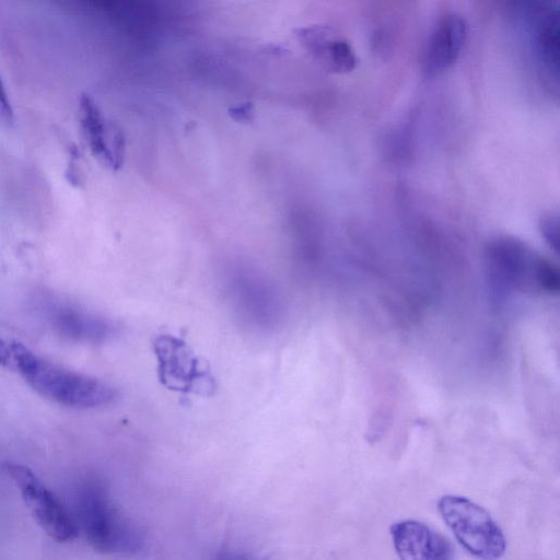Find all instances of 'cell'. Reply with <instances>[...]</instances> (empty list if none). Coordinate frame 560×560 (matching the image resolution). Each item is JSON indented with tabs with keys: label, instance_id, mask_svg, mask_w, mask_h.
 Masks as SVG:
<instances>
[{
	"label": "cell",
	"instance_id": "6da1fadb",
	"mask_svg": "<svg viewBox=\"0 0 560 560\" xmlns=\"http://www.w3.org/2000/svg\"><path fill=\"white\" fill-rule=\"evenodd\" d=\"M0 365L19 374L45 398L67 407L96 408L117 395L112 385L39 358L15 340L0 339Z\"/></svg>",
	"mask_w": 560,
	"mask_h": 560
},
{
	"label": "cell",
	"instance_id": "7a4b0ae2",
	"mask_svg": "<svg viewBox=\"0 0 560 560\" xmlns=\"http://www.w3.org/2000/svg\"><path fill=\"white\" fill-rule=\"evenodd\" d=\"M74 512L78 530L95 550L127 555L142 549L140 527L116 505L100 481L88 479L77 488Z\"/></svg>",
	"mask_w": 560,
	"mask_h": 560
},
{
	"label": "cell",
	"instance_id": "3957f363",
	"mask_svg": "<svg viewBox=\"0 0 560 560\" xmlns=\"http://www.w3.org/2000/svg\"><path fill=\"white\" fill-rule=\"evenodd\" d=\"M491 282L500 289L522 288L556 292L558 270L550 261L533 253L522 242L500 237L487 248Z\"/></svg>",
	"mask_w": 560,
	"mask_h": 560
},
{
	"label": "cell",
	"instance_id": "277c9868",
	"mask_svg": "<svg viewBox=\"0 0 560 560\" xmlns=\"http://www.w3.org/2000/svg\"><path fill=\"white\" fill-rule=\"evenodd\" d=\"M438 510L457 541L472 556L497 559L504 553L506 540L502 529L479 504L446 494L440 498Z\"/></svg>",
	"mask_w": 560,
	"mask_h": 560
},
{
	"label": "cell",
	"instance_id": "5b68a950",
	"mask_svg": "<svg viewBox=\"0 0 560 560\" xmlns=\"http://www.w3.org/2000/svg\"><path fill=\"white\" fill-rule=\"evenodd\" d=\"M158 377L167 389L188 394H212L215 381L206 362L189 345L172 335H160L152 342Z\"/></svg>",
	"mask_w": 560,
	"mask_h": 560
},
{
	"label": "cell",
	"instance_id": "8992f818",
	"mask_svg": "<svg viewBox=\"0 0 560 560\" xmlns=\"http://www.w3.org/2000/svg\"><path fill=\"white\" fill-rule=\"evenodd\" d=\"M4 469L20 489L23 501L46 535L58 542L71 541L78 536L79 530L74 520L28 467L18 463H7Z\"/></svg>",
	"mask_w": 560,
	"mask_h": 560
},
{
	"label": "cell",
	"instance_id": "52a82bcc",
	"mask_svg": "<svg viewBox=\"0 0 560 560\" xmlns=\"http://www.w3.org/2000/svg\"><path fill=\"white\" fill-rule=\"evenodd\" d=\"M298 43L311 60L331 74L353 71L358 58L351 43L336 28L326 24H312L294 30Z\"/></svg>",
	"mask_w": 560,
	"mask_h": 560
},
{
	"label": "cell",
	"instance_id": "ba28073f",
	"mask_svg": "<svg viewBox=\"0 0 560 560\" xmlns=\"http://www.w3.org/2000/svg\"><path fill=\"white\" fill-rule=\"evenodd\" d=\"M468 37V24L458 13L443 15L434 27L423 57V71L435 78L451 69L459 58Z\"/></svg>",
	"mask_w": 560,
	"mask_h": 560
},
{
	"label": "cell",
	"instance_id": "9c48e42d",
	"mask_svg": "<svg viewBox=\"0 0 560 560\" xmlns=\"http://www.w3.org/2000/svg\"><path fill=\"white\" fill-rule=\"evenodd\" d=\"M397 555L406 560H448L454 558L451 541L427 524L404 520L389 528Z\"/></svg>",
	"mask_w": 560,
	"mask_h": 560
},
{
	"label": "cell",
	"instance_id": "30bf717a",
	"mask_svg": "<svg viewBox=\"0 0 560 560\" xmlns=\"http://www.w3.org/2000/svg\"><path fill=\"white\" fill-rule=\"evenodd\" d=\"M52 324L63 337L88 343L103 342L115 332L108 322L73 310H60L54 315Z\"/></svg>",
	"mask_w": 560,
	"mask_h": 560
},
{
	"label": "cell",
	"instance_id": "8fae6325",
	"mask_svg": "<svg viewBox=\"0 0 560 560\" xmlns=\"http://www.w3.org/2000/svg\"><path fill=\"white\" fill-rule=\"evenodd\" d=\"M534 35L537 59L545 73L559 80V13L557 8H548L538 13Z\"/></svg>",
	"mask_w": 560,
	"mask_h": 560
},
{
	"label": "cell",
	"instance_id": "7c38bea8",
	"mask_svg": "<svg viewBox=\"0 0 560 560\" xmlns=\"http://www.w3.org/2000/svg\"><path fill=\"white\" fill-rule=\"evenodd\" d=\"M79 120L93 155L113 167V154L106 140V126L103 115L93 97L88 93H83L79 101Z\"/></svg>",
	"mask_w": 560,
	"mask_h": 560
},
{
	"label": "cell",
	"instance_id": "4fadbf2b",
	"mask_svg": "<svg viewBox=\"0 0 560 560\" xmlns=\"http://www.w3.org/2000/svg\"><path fill=\"white\" fill-rule=\"evenodd\" d=\"M229 115L238 122H249L254 118V105L250 102H243L231 106Z\"/></svg>",
	"mask_w": 560,
	"mask_h": 560
},
{
	"label": "cell",
	"instance_id": "5bb4252c",
	"mask_svg": "<svg viewBox=\"0 0 560 560\" xmlns=\"http://www.w3.org/2000/svg\"><path fill=\"white\" fill-rule=\"evenodd\" d=\"M541 231L545 240L553 250H558V220L557 218H546L541 223Z\"/></svg>",
	"mask_w": 560,
	"mask_h": 560
},
{
	"label": "cell",
	"instance_id": "9a60e30c",
	"mask_svg": "<svg viewBox=\"0 0 560 560\" xmlns=\"http://www.w3.org/2000/svg\"><path fill=\"white\" fill-rule=\"evenodd\" d=\"M13 120V109L0 77V122L11 124Z\"/></svg>",
	"mask_w": 560,
	"mask_h": 560
}]
</instances>
